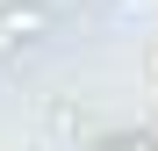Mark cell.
<instances>
[{
	"label": "cell",
	"instance_id": "obj_1",
	"mask_svg": "<svg viewBox=\"0 0 158 151\" xmlns=\"http://www.w3.org/2000/svg\"><path fill=\"white\" fill-rule=\"evenodd\" d=\"M50 29H58V15H50V0H7V7H0V50L43 43Z\"/></svg>",
	"mask_w": 158,
	"mask_h": 151
},
{
	"label": "cell",
	"instance_id": "obj_2",
	"mask_svg": "<svg viewBox=\"0 0 158 151\" xmlns=\"http://www.w3.org/2000/svg\"><path fill=\"white\" fill-rule=\"evenodd\" d=\"M94 151H158V144H151V137H101Z\"/></svg>",
	"mask_w": 158,
	"mask_h": 151
}]
</instances>
